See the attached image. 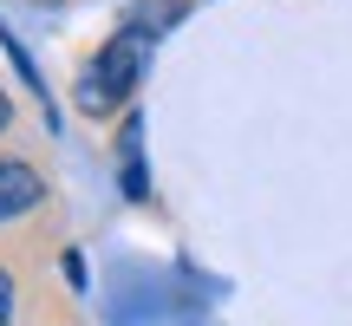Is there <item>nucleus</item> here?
Instances as JSON below:
<instances>
[{
	"mask_svg": "<svg viewBox=\"0 0 352 326\" xmlns=\"http://www.w3.org/2000/svg\"><path fill=\"white\" fill-rule=\"evenodd\" d=\"M138 72H144V33H138V26H124V33L85 65V78H78V105H85L91 118L118 111V105L131 98V85H138Z\"/></svg>",
	"mask_w": 352,
	"mask_h": 326,
	"instance_id": "f257e3e1",
	"label": "nucleus"
},
{
	"mask_svg": "<svg viewBox=\"0 0 352 326\" xmlns=\"http://www.w3.org/2000/svg\"><path fill=\"white\" fill-rule=\"evenodd\" d=\"M39 196H46V183H39L33 163H0V222L7 215H26Z\"/></svg>",
	"mask_w": 352,
	"mask_h": 326,
	"instance_id": "f03ea898",
	"label": "nucleus"
},
{
	"mask_svg": "<svg viewBox=\"0 0 352 326\" xmlns=\"http://www.w3.org/2000/svg\"><path fill=\"white\" fill-rule=\"evenodd\" d=\"M138 138H144V131H138V124H124V189H131V196H144V163H138Z\"/></svg>",
	"mask_w": 352,
	"mask_h": 326,
	"instance_id": "7ed1b4c3",
	"label": "nucleus"
},
{
	"mask_svg": "<svg viewBox=\"0 0 352 326\" xmlns=\"http://www.w3.org/2000/svg\"><path fill=\"white\" fill-rule=\"evenodd\" d=\"M7 314H13V281L0 274V326H7Z\"/></svg>",
	"mask_w": 352,
	"mask_h": 326,
	"instance_id": "20e7f679",
	"label": "nucleus"
},
{
	"mask_svg": "<svg viewBox=\"0 0 352 326\" xmlns=\"http://www.w3.org/2000/svg\"><path fill=\"white\" fill-rule=\"evenodd\" d=\"M0 124H7V91H0Z\"/></svg>",
	"mask_w": 352,
	"mask_h": 326,
	"instance_id": "39448f33",
	"label": "nucleus"
}]
</instances>
